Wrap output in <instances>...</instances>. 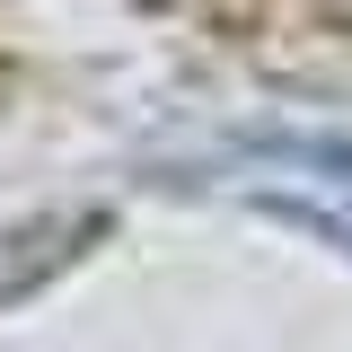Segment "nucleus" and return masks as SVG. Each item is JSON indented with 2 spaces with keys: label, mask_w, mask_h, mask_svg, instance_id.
Segmentation results:
<instances>
[{
  "label": "nucleus",
  "mask_w": 352,
  "mask_h": 352,
  "mask_svg": "<svg viewBox=\"0 0 352 352\" xmlns=\"http://www.w3.org/2000/svg\"><path fill=\"white\" fill-rule=\"evenodd\" d=\"M212 185L238 203L300 220L317 238H335L352 256V141L344 132H264V141H229L212 159Z\"/></svg>",
  "instance_id": "1"
}]
</instances>
